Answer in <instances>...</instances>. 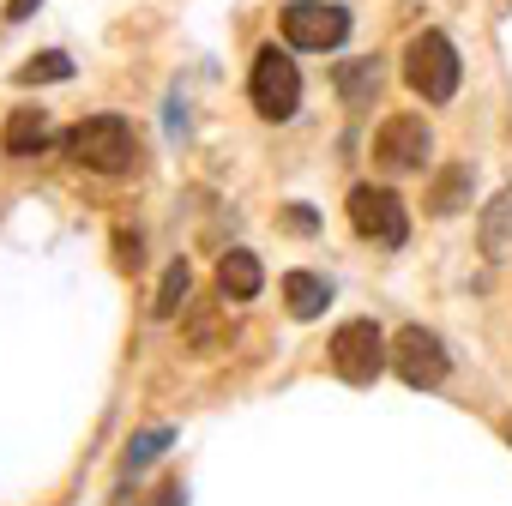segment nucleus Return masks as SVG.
Returning a JSON list of instances; mask_svg holds the SVG:
<instances>
[{
	"label": "nucleus",
	"instance_id": "obj_19",
	"mask_svg": "<svg viewBox=\"0 0 512 506\" xmlns=\"http://www.w3.org/2000/svg\"><path fill=\"white\" fill-rule=\"evenodd\" d=\"M290 229L308 235V229H314V211H308V205H290Z\"/></svg>",
	"mask_w": 512,
	"mask_h": 506
},
{
	"label": "nucleus",
	"instance_id": "obj_2",
	"mask_svg": "<svg viewBox=\"0 0 512 506\" xmlns=\"http://www.w3.org/2000/svg\"><path fill=\"white\" fill-rule=\"evenodd\" d=\"M404 85L422 103H452V91H458V49L440 31L410 37V49H404Z\"/></svg>",
	"mask_w": 512,
	"mask_h": 506
},
{
	"label": "nucleus",
	"instance_id": "obj_14",
	"mask_svg": "<svg viewBox=\"0 0 512 506\" xmlns=\"http://www.w3.org/2000/svg\"><path fill=\"white\" fill-rule=\"evenodd\" d=\"M464 193H470V163H452V169L434 181V193H428V211H434V217H452Z\"/></svg>",
	"mask_w": 512,
	"mask_h": 506
},
{
	"label": "nucleus",
	"instance_id": "obj_3",
	"mask_svg": "<svg viewBox=\"0 0 512 506\" xmlns=\"http://www.w3.org/2000/svg\"><path fill=\"white\" fill-rule=\"evenodd\" d=\"M247 97L266 121H290L302 109V67L284 49H260L253 55V73H247Z\"/></svg>",
	"mask_w": 512,
	"mask_h": 506
},
{
	"label": "nucleus",
	"instance_id": "obj_9",
	"mask_svg": "<svg viewBox=\"0 0 512 506\" xmlns=\"http://www.w3.org/2000/svg\"><path fill=\"white\" fill-rule=\"evenodd\" d=\"M49 145H55V121L43 109H13L7 127H0V151H7V157H37Z\"/></svg>",
	"mask_w": 512,
	"mask_h": 506
},
{
	"label": "nucleus",
	"instance_id": "obj_20",
	"mask_svg": "<svg viewBox=\"0 0 512 506\" xmlns=\"http://www.w3.org/2000/svg\"><path fill=\"white\" fill-rule=\"evenodd\" d=\"M157 506H181V488H163V494H157Z\"/></svg>",
	"mask_w": 512,
	"mask_h": 506
},
{
	"label": "nucleus",
	"instance_id": "obj_15",
	"mask_svg": "<svg viewBox=\"0 0 512 506\" xmlns=\"http://www.w3.org/2000/svg\"><path fill=\"white\" fill-rule=\"evenodd\" d=\"M187 284H193V272H187V260H175V266L163 272V284H157L151 314H157V320H175V314H181V302H187Z\"/></svg>",
	"mask_w": 512,
	"mask_h": 506
},
{
	"label": "nucleus",
	"instance_id": "obj_12",
	"mask_svg": "<svg viewBox=\"0 0 512 506\" xmlns=\"http://www.w3.org/2000/svg\"><path fill=\"white\" fill-rule=\"evenodd\" d=\"M482 253L500 266V260H512V187L482 211Z\"/></svg>",
	"mask_w": 512,
	"mask_h": 506
},
{
	"label": "nucleus",
	"instance_id": "obj_4",
	"mask_svg": "<svg viewBox=\"0 0 512 506\" xmlns=\"http://www.w3.org/2000/svg\"><path fill=\"white\" fill-rule=\"evenodd\" d=\"M332 368H338V380H350V386H374V380L392 368V344L380 338L374 320H344V326L332 332Z\"/></svg>",
	"mask_w": 512,
	"mask_h": 506
},
{
	"label": "nucleus",
	"instance_id": "obj_18",
	"mask_svg": "<svg viewBox=\"0 0 512 506\" xmlns=\"http://www.w3.org/2000/svg\"><path fill=\"white\" fill-rule=\"evenodd\" d=\"M43 7V0H7V25H19V19H31Z\"/></svg>",
	"mask_w": 512,
	"mask_h": 506
},
{
	"label": "nucleus",
	"instance_id": "obj_17",
	"mask_svg": "<svg viewBox=\"0 0 512 506\" xmlns=\"http://www.w3.org/2000/svg\"><path fill=\"white\" fill-rule=\"evenodd\" d=\"M169 440H175V428H163V422H157V428H145V434H133V446H127L121 470H127V476H133V470H145V464H151V458H157Z\"/></svg>",
	"mask_w": 512,
	"mask_h": 506
},
{
	"label": "nucleus",
	"instance_id": "obj_8",
	"mask_svg": "<svg viewBox=\"0 0 512 506\" xmlns=\"http://www.w3.org/2000/svg\"><path fill=\"white\" fill-rule=\"evenodd\" d=\"M392 368H398V380H404V386L428 392V386H440V380H446L452 356H446V344H440L428 326H404V332L392 338Z\"/></svg>",
	"mask_w": 512,
	"mask_h": 506
},
{
	"label": "nucleus",
	"instance_id": "obj_6",
	"mask_svg": "<svg viewBox=\"0 0 512 506\" xmlns=\"http://www.w3.org/2000/svg\"><path fill=\"white\" fill-rule=\"evenodd\" d=\"M344 37H350V13L344 7H326V0H296V7H284V43L290 49L326 55Z\"/></svg>",
	"mask_w": 512,
	"mask_h": 506
},
{
	"label": "nucleus",
	"instance_id": "obj_1",
	"mask_svg": "<svg viewBox=\"0 0 512 506\" xmlns=\"http://www.w3.org/2000/svg\"><path fill=\"white\" fill-rule=\"evenodd\" d=\"M67 157L91 175H127L139 163V139L121 115H85L73 133H67Z\"/></svg>",
	"mask_w": 512,
	"mask_h": 506
},
{
	"label": "nucleus",
	"instance_id": "obj_16",
	"mask_svg": "<svg viewBox=\"0 0 512 506\" xmlns=\"http://www.w3.org/2000/svg\"><path fill=\"white\" fill-rule=\"evenodd\" d=\"M61 79H73V61H67L61 49H49V55H31V61L19 67V85H61Z\"/></svg>",
	"mask_w": 512,
	"mask_h": 506
},
{
	"label": "nucleus",
	"instance_id": "obj_13",
	"mask_svg": "<svg viewBox=\"0 0 512 506\" xmlns=\"http://www.w3.org/2000/svg\"><path fill=\"white\" fill-rule=\"evenodd\" d=\"M380 79H386L380 61H344V67H338V97H344L350 109H368V103L380 97Z\"/></svg>",
	"mask_w": 512,
	"mask_h": 506
},
{
	"label": "nucleus",
	"instance_id": "obj_11",
	"mask_svg": "<svg viewBox=\"0 0 512 506\" xmlns=\"http://www.w3.org/2000/svg\"><path fill=\"white\" fill-rule=\"evenodd\" d=\"M284 302H290L296 320H320L326 302H332V284L314 278V272H290V278H284Z\"/></svg>",
	"mask_w": 512,
	"mask_h": 506
},
{
	"label": "nucleus",
	"instance_id": "obj_7",
	"mask_svg": "<svg viewBox=\"0 0 512 506\" xmlns=\"http://www.w3.org/2000/svg\"><path fill=\"white\" fill-rule=\"evenodd\" d=\"M428 151H434V133H428V121H422V115H386V121H380V133H374V163H380V169H392V175L422 169V163H428Z\"/></svg>",
	"mask_w": 512,
	"mask_h": 506
},
{
	"label": "nucleus",
	"instance_id": "obj_10",
	"mask_svg": "<svg viewBox=\"0 0 512 506\" xmlns=\"http://www.w3.org/2000/svg\"><path fill=\"white\" fill-rule=\"evenodd\" d=\"M217 290L229 296V302H253L266 290V272H260V260H253L247 247H229L223 260H217Z\"/></svg>",
	"mask_w": 512,
	"mask_h": 506
},
{
	"label": "nucleus",
	"instance_id": "obj_5",
	"mask_svg": "<svg viewBox=\"0 0 512 506\" xmlns=\"http://www.w3.org/2000/svg\"><path fill=\"white\" fill-rule=\"evenodd\" d=\"M350 229H356L362 241H374V247H404L410 211H404V199H398L392 187L362 181V187H350Z\"/></svg>",
	"mask_w": 512,
	"mask_h": 506
}]
</instances>
